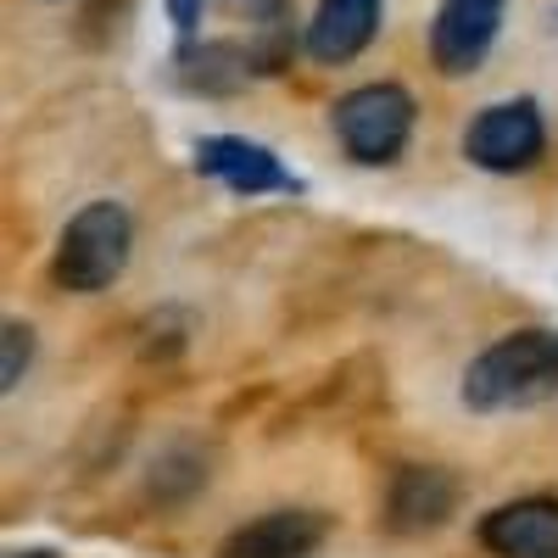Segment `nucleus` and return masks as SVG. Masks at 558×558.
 I'll list each match as a JSON object with an SVG mask.
<instances>
[{
    "mask_svg": "<svg viewBox=\"0 0 558 558\" xmlns=\"http://www.w3.org/2000/svg\"><path fill=\"white\" fill-rule=\"evenodd\" d=\"M470 413H514L558 397V330H514L470 357L458 386Z\"/></svg>",
    "mask_w": 558,
    "mask_h": 558,
    "instance_id": "1",
    "label": "nucleus"
},
{
    "mask_svg": "<svg viewBox=\"0 0 558 558\" xmlns=\"http://www.w3.org/2000/svg\"><path fill=\"white\" fill-rule=\"evenodd\" d=\"M129 246H134V223H129L123 202H112V196L84 202L68 218L62 241H57L51 279L62 291H73V296H96L129 268Z\"/></svg>",
    "mask_w": 558,
    "mask_h": 558,
    "instance_id": "2",
    "label": "nucleus"
},
{
    "mask_svg": "<svg viewBox=\"0 0 558 558\" xmlns=\"http://www.w3.org/2000/svg\"><path fill=\"white\" fill-rule=\"evenodd\" d=\"M330 129L357 168H391L413 140V96L402 84H357L330 107Z\"/></svg>",
    "mask_w": 558,
    "mask_h": 558,
    "instance_id": "3",
    "label": "nucleus"
},
{
    "mask_svg": "<svg viewBox=\"0 0 558 558\" xmlns=\"http://www.w3.org/2000/svg\"><path fill=\"white\" fill-rule=\"evenodd\" d=\"M547 151V123L536 101H497L481 107L463 129V157H470L481 173H525L536 168Z\"/></svg>",
    "mask_w": 558,
    "mask_h": 558,
    "instance_id": "4",
    "label": "nucleus"
},
{
    "mask_svg": "<svg viewBox=\"0 0 558 558\" xmlns=\"http://www.w3.org/2000/svg\"><path fill=\"white\" fill-rule=\"evenodd\" d=\"M458 475L441 463H397L386 481V502L380 520L391 536H430L458 514Z\"/></svg>",
    "mask_w": 558,
    "mask_h": 558,
    "instance_id": "5",
    "label": "nucleus"
},
{
    "mask_svg": "<svg viewBox=\"0 0 558 558\" xmlns=\"http://www.w3.org/2000/svg\"><path fill=\"white\" fill-rule=\"evenodd\" d=\"M191 162H196L202 179H218L223 191H235V196H302V179L279 162L268 146L241 140V134H207V140H196Z\"/></svg>",
    "mask_w": 558,
    "mask_h": 558,
    "instance_id": "6",
    "label": "nucleus"
},
{
    "mask_svg": "<svg viewBox=\"0 0 558 558\" xmlns=\"http://www.w3.org/2000/svg\"><path fill=\"white\" fill-rule=\"evenodd\" d=\"M508 0H441L430 23V62L441 78H470L497 45Z\"/></svg>",
    "mask_w": 558,
    "mask_h": 558,
    "instance_id": "7",
    "label": "nucleus"
},
{
    "mask_svg": "<svg viewBox=\"0 0 558 558\" xmlns=\"http://www.w3.org/2000/svg\"><path fill=\"white\" fill-rule=\"evenodd\" d=\"M324 536H330V514L318 508H268L229 531L213 558H313Z\"/></svg>",
    "mask_w": 558,
    "mask_h": 558,
    "instance_id": "8",
    "label": "nucleus"
},
{
    "mask_svg": "<svg viewBox=\"0 0 558 558\" xmlns=\"http://www.w3.org/2000/svg\"><path fill=\"white\" fill-rule=\"evenodd\" d=\"M492 558H558V497H514L481 520Z\"/></svg>",
    "mask_w": 558,
    "mask_h": 558,
    "instance_id": "9",
    "label": "nucleus"
},
{
    "mask_svg": "<svg viewBox=\"0 0 558 558\" xmlns=\"http://www.w3.org/2000/svg\"><path fill=\"white\" fill-rule=\"evenodd\" d=\"M380 12H386V0H318V12L302 34V51L318 68H347L380 34Z\"/></svg>",
    "mask_w": 558,
    "mask_h": 558,
    "instance_id": "10",
    "label": "nucleus"
},
{
    "mask_svg": "<svg viewBox=\"0 0 558 558\" xmlns=\"http://www.w3.org/2000/svg\"><path fill=\"white\" fill-rule=\"evenodd\" d=\"M257 73H263L257 45H241V39H184L173 57V78L191 96H235Z\"/></svg>",
    "mask_w": 558,
    "mask_h": 558,
    "instance_id": "11",
    "label": "nucleus"
},
{
    "mask_svg": "<svg viewBox=\"0 0 558 558\" xmlns=\"http://www.w3.org/2000/svg\"><path fill=\"white\" fill-rule=\"evenodd\" d=\"M151 497L157 502H184L207 486V452L202 447H168L157 463H151Z\"/></svg>",
    "mask_w": 558,
    "mask_h": 558,
    "instance_id": "12",
    "label": "nucleus"
},
{
    "mask_svg": "<svg viewBox=\"0 0 558 558\" xmlns=\"http://www.w3.org/2000/svg\"><path fill=\"white\" fill-rule=\"evenodd\" d=\"M28 357H34V330L28 324H7V330H0V391H17L23 386V375H28Z\"/></svg>",
    "mask_w": 558,
    "mask_h": 558,
    "instance_id": "13",
    "label": "nucleus"
},
{
    "mask_svg": "<svg viewBox=\"0 0 558 558\" xmlns=\"http://www.w3.org/2000/svg\"><path fill=\"white\" fill-rule=\"evenodd\" d=\"M202 12H207V0H168V17L179 23V34H184V39H196Z\"/></svg>",
    "mask_w": 558,
    "mask_h": 558,
    "instance_id": "14",
    "label": "nucleus"
},
{
    "mask_svg": "<svg viewBox=\"0 0 558 558\" xmlns=\"http://www.w3.org/2000/svg\"><path fill=\"white\" fill-rule=\"evenodd\" d=\"M229 12H241V17H257V23H274L279 12H286V0H223Z\"/></svg>",
    "mask_w": 558,
    "mask_h": 558,
    "instance_id": "15",
    "label": "nucleus"
},
{
    "mask_svg": "<svg viewBox=\"0 0 558 558\" xmlns=\"http://www.w3.org/2000/svg\"><path fill=\"white\" fill-rule=\"evenodd\" d=\"M7 558H57L51 547H23V553H7Z\"/></svg>",
    "mask_w": 558,
    "mask_h": 558,
    "instance_id": "16",
    "label": "nucleus"
}]
</instances>
